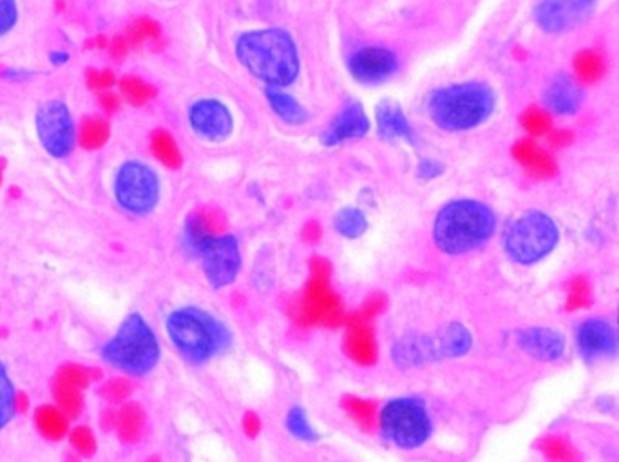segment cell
<instances>
[{
    "instance_id": "cell-33",
    "label": "cell",
    "mask_w": 619,
    "mask_h": 462,
    "mask_svg": "<svg viewBox=\"0 0 619 462\" xmlns=\"http://www.w3.org/2000/svg\"><path fill=\"white\" fill-rule=\"evenodd\" d=\"M160 35H162V28L156 20L138 19L134 20L133 24L127 28L125 39H127L131 48H138L147 40L153 42V40L160 39Z\"/></svg>"
},
{
    "instance_id": "cell-7",
    "label": "cell",
    "mask_w": 619,
    "mask_h": 462,
    "mask_svg": "<svg viewBox=\"0 0 619 462\" xmlns=\"http://www.w3.org/2000/svg\"><path fill=\"white\" fill-rule=\"evenodd\" d=\"M560 231L545 212L529 211L516 218L505 232L504 247L511 260L533 265L554 251Z\"/></svg>"
},
{
    "instance_id": "cell-48",
    "label": "cell",
    "mask_w": 619,
    "mask_h": 462,
    "mask_svg": "<svg viewBox=\"0 0 619 462\" xmlns=\"http://www.w3.org/2000/svg\"><path fill=\"white\" fill-rule=\"evenodd\" d=\"M319 238H321V227H319V223H306V227L303 229V240L308 241V243H314V241L319 240Z\"/></svg>"
},
{
    "instance_id": "cell-21",
    "label": "cell",
    "mask_w": 619,
    "mask_h": 462,
    "mask_svg": "<svg viewBox=\"0 0 619 462\" xmlns=\"http://www.w3.org/2000/svg\"><path fill=\"white\" fill-rule=\"evenodd\" d=\"M368 129H370V122L364 115L362 107L352 102L337 115L334 124L324 136V142L326 145L343 144L346 140L361 138L368 133Z\"/></svg>"
},
{
    "instance_id": "cell-25",
    "label": "cell",
    "mask_w": 619,
    "mask_h": 462,
    "mask_svg": "<svg viewBox=\"0 0 619 462\" xmlns=\"http://www.w3.org/2000/svg\"><path fill=\"white\" fill-rule=\"evenodd\" d=\"M78 144L87 151L102 149L111 136V126L102 116H87L82 120L80 129L77 131Z\"/></svg>"
},
{
    "instance_id": "cell-12",
    "label": "cell",
    "mask_w": 619,
    "mask_h": 462,
    "mask_svg": "<svg viewBox=\"0 0 619 462\" xmlns=\"http://www.w3.org/2000/svg\"><path fill=\"white\" fill-rule=\"evenodd\" d=\"M198 254L203 260L207 281L214 289L227 287L236 280L241 269V254L236 238L223 234L220 238L205 243Z\"/></svg>"
},
{
    "instance_id": "cell-10",
    "label": "cell",
    "mask_w": 619,
    "mask_h": 462,
    "mask_svg": "<svg viewBox=\"0 0 619 462\" xmlns=\"http://www.w3.org/2000/svg\"><path fill=\"white\" fill-rule=\"evenodd\" d=\"M40 145L55 160H64L77 144V129L66 102L48 100L35 115Z\"/></svg>"
},
{
    "instance_id": "cell-9",
    "label": "cell",
    "mask_w": 619,
    "mask_h": 462,
    "mask_svg": "<svg viewBox=\"0 0 619 462\" xmlns=\"http://www.w3.org/2000/svg\"><path fill=\"white\" fill-rule=\"evenodd\" d=\"M115 198L124 211L145 216L160 200V180L149 165L125 162L115 178Z\"/></svg>"
},
{
    "instance_id": "cell-13",
    "label": "cell",
    "mask_w": 619,
    "mask_h": 462,
    "mask_svg": "<svg viewBox=\"0 0 619 462\" xmlns=\"http://www.w3.org/2000/svg\"><path fill=\"white\" fill-rule=\"evenodd\" d=\"M350 71L362 84H381L397 71V57L390 49L368 46L353 53Z\"/></svg>"
},
{
    "instance_id": "cell-16",
    "label": "cell",
    "mask_w": 619,
    "mask_h": 462,
    "mask_svg": "<svg viewBox=\"0 0 619 462\" xmlns=\"http://www.w3.org/2000/svg\"><path fill=\"white\" fill-rule=\"evenodd\" d=\"M227 231V218L225 214L216 207H200L192 212L187 220V240L191 245L192 251L200 252L205 243H209L214 238H220Z\"/></svg>"
},
{
    "instance_id": "cell-39",
    "label": "cell",
    "mask_w": 619,
    "mask_h": 462,
    "mask_svg": "<svg viewBox=\"0 0 619 462\" xmlns=\"http://www.w3.org/2000/svg\"><path fill=\"white\" fill-rule=\"evenodd\" d=\"M86 77L89 89L98 93L111 91V87H115L116 84L115 73L111 69H89Z\"/></svg>"
},
{
    "instance_id": "cell-44",
    "label": "cell",
    "mask_w": 619,
    "mask_h": 462,
    "mask_svg": "<svg viewBox=\"0 0 619 462\" xmlns=\"http://www.w3.org/2000/svg\"><path fill=\"white\" fill-rule=\"evenodd\" d=\"M129 42L125 37H115V39L109 42V53L113 55V57L118 58V60H122V58L129 53Z\"/></svg>"
},
{
    "instance_id": "cell-18",
    "label": "cell",
    "mask_w": 619,
    "mask_h": 462,
    "mask_svg": "<svg viewBox=\"0 0 619 462\" xmlns=\"http://www.w3.org/2000/svg\"><path fill=\"white\" fill-rule=\"evenodd\" d=\"M391 356H393L395 365L402 366V368H413V366H422L431 361H437L433 336L410 334V336L400 337L391 348Z\"/></svg>"
},
{
    "instance_id": "cell-24",
    "label": "cell",
    "mask_w": 619,
    "mask_h": 462,
    "mask_svg": "<svg viewBox=\"0 0 619 462\" xmlns=\"http://www.w3.org/2000/svg\"><path fill=\"white\" fill-rule=\"evenodd\" d=\"M437 361L448 357L466 356L473 345L471 332L460 323H451L440 334L433 336Z\"/></svg>"
},
{
    "instance_id": "cell-37",
    "label": "cell",
    "mask_w": 619,
    "mask_h": 462,
    "mask_svg": "<svg viewBox=\"0 0 619 462\" xmlns=\"http://www.w3.org/2000/svg\"><path fill=\"white\" fill-rule=\"evenodd\" d=\"M386 308V298L382 294H372L370 298L362 301L361 308L353 312L350 318H346V323H370L373 318L381 316Z\"/></svg>"
},
{
    "instance_id": "cell-42",
    "label": "cell",
    "mask_w": 619,
    "mask_h": 462,
    "mask_svg": "<svg viewBox=\"0 0 619 462\" xmlns=\"http://www.w3.org/2000/svg\"><path fill=\"white\" fill-rule=\"evenodd\" d=\"M98 102H100V107L104 109L105 115H115L116 111L120 109V97L115 95L113 91H104V93H100V97H98Z\"/></svg>"
},
{
    "instance_id": "cell-2",
    "label": "cell",
    "mask_w": 619,
    "mask_h": 462,
    "mask_svg": "<svg viewBox=\"0 0 619 462\" xmlns=\"http://www.w3.org/2000/svg\"><path fill=\"white\" fill-rule=\"evenodd\" d=\"M495 227V214L487 205L475 200H457L437 214L433 238L440 251L464 254L486 243Z\"/></svg>"
},
{
    "instance_id": "cell-45",
    "label": "cell",
    "mask_w": 619,
    "mask_h": 462,
    "mask_svg": "<svg viewBox=\"0 0 619 462\" xmlns=\"http://www.w3.org/2000/svg\"><path fill=\"white\" fill-rule=\"evenodd\" d=\"M243 430L250 437H256L259 434V430H261V421H259L258 415L248 412L245 415V419H243Z\"/></svg>"
},
{
    "instance_id": "cell-35",
    "label": "cell",
    "mask_w": 619,
    "mask_h": 462,
    "mask_svg": "<svg viewBox=\"0 0 619 462\" xmlns=\"http://www.w3.org/2000/svg\"><path fill=\"white\" fill-rule=\"evenodd\" d=\"M286 426H288V430H290V434L297 437V439H301V441H317L319 439V435L315 432L314 428H312V424L308 421V417H306V412L303 408H292L290 410V414L286 417Z\"/></svg>"
},
{
    "instance_id": "cell-40",
    "label": "cell",
    "mask_w": 619,
    "mask_h": 462,
    "mask_svg": "<svg viewBox=\"0 0 619 462\" xmlns=\"http://www.w3.org/2000/svg\"><path fill=\"white\" fill-rule=\"evenodd\" d=\"M19 22L17 0H0V37L8 35Z\"/></svg>"
},
{
    "instance_id": "cell-47",
    "label": "cell",
    "mask_w": 619,
    "mask_h": 462,
    "mask_svg": "<svg viewBox=\"0 0 619 462\" xmlns=\"http://www.w3.org/2000/svg\"><path fill=\"white\" fill-rule=\"evenodd\" d=\"M140 423H142V421H140V415H138V412H129V414H127V417H125V434L127 435H136V432H138V428H140Z\"/></svg>"
},
{
    "instance_id": "cell-11",
    "label": "cell",
    "mask_w": 619,
    "mask_h": 462,
    "mask_svg": "<svg viewBox=\"0 0 619 462\" xmlns=\"http://www.w3.org/2000/svg\"><path fill=\"white\" fill-rule=\"evenodd\" d=\"M598 0H540L534 20L547 33H565L591 19Z\"/></svg>"
},
{
    "instance_id": "cell-34",
    "label": "cell",
    "mask_w": 619,
    "mask_h": 462,
    "mask_svg": "<svg viewBox=\"0 0 619 462\" xmlns=\"http://www.w3.org/2000/svg\"><path fill=\"white\" fill-rule=\"evenodd\" d=\"M551 116L547 111H543L540 107H529L525 109L522 115V127L527 131V135L545 136L551 133Z\"/></svg>"
},
{
    "instance_id": "cell-29",
    "label": "cell",
    "mask_w": 619,
    "mask_h": 462,
    "mask_svg": "<svg viewBox=\"0 0 619 462\" xmlns=\"http://www.w3.org/2000/svg\"><path fill=\"white\" fill-rule=\"evenodd\" d=\"M151 149L154 156L169 169H178L181 165V151L176 140L167 131L158 129L151 138Z\"/></svg>"
},
{
    "instance_id": "cell-3",
    "label": "cell",
    "mask_w": 619,
    "mask_h": 462,
    "mask_svg": "<svg viewBox=\"0 0 619 462\" xmlns=\"http://www.w3.org/2000/svg\"><path fill=\"white\" fill-rule=\"evenodd\" d=\"M160 341L142 314L133 312L120 323L115 336L102 347V359L129 376L151 374L160 363Z\"/></svg>"
},
{
    "instance_id": "cell-5",
    "label": "cell",
    "mask_w": 619,
    "mask_h": 462,
    "mask_svg": "<svg viewBox=\"0 0 619 462\" xmlns=\"http://www.w3.org/2000/svg\"><path fill=\"white\" fill-rule=\"evenodd\" d=\"M495 109V93L480 82H466L439 89L429 113L437 126L446 131H467L484 124Z\"/></svg>"
},
{
    "instance_id": "cell-27",
    "label": "cell",
    "mask_w": 619,
    "mask_h": 462,
    "mask_svg": "<svg viewBox=\"0 0 619 462\" xmlns=\"http://www.w3.org/2000/svg\"><path fill=\"white\" fill-rule=\"evenodd\" d=\"M17 415V388L8 366L0 359V430H4Z\"/></svg>"
},
{
    "instance_id": "cell-19",
    "label": "cell",
    "mask_w": 619,
    "mask_h": 462,
    "mask_svg": "<svg viewBox=\"0 0 619 462\" xmlns=\"http://www.w3.org/2000/svg\"><path fill=\"white\" fill-rule=\"evenodd\" d=\"M545 104L556 115L571 116L580 111L583 91L569 75H558L545 91Z\"/></svg>"
},
{
    "instance_id": "cell-46",
    "label": "cell",
    "mask_w": 619,
    "mask_h": 462,
    "mask_svg": "<svg viewBox=\"0 0 619 462\" xmlns=\"http://www.w3.org/2000/svg\"><path fill=\"white\" fill-rule=\"evenodd\" d=\"M549 142L554 145V147H563V145H569L572 142L571 131H553V133H549Z\"/></svg>"
},
{
    "instance_id": "cell-43",
    "label": "cell",
    "mask_w": 619,
    "mask_h": 462,
    "mask_svg": "<svg viewBox=\"0 0 619 462\" xmlns=\"http://www.w3.org/2000/svg\"><path fill=\"white\" fill-rule=\"evenodd\" d=\"M33 77V73L28 69L6 68L0 69V78L8 80V82H26Z\"/></svg>"
},
{
    "instance_id": "cell-22",
    "label": "cell",
    "mask_w": 619,
    "mask_h": 462,
    "mask_svg": "<svg viewBox=\"0 0 619 462\" xmlns=\"http://www.w3.org/2000/svg\"><path fill=\"white\" fill-rule=\"evenodd\" d=\"M346 354L357 365H375L377 361V341L370 323H348L346 341H344Z\"/></svg>"
},
{
    "instance_id": "cell-28",
    "label": "cell",
    "mask_w": 619,
    "mask_h": 462,
    "mask_svg": "<svg viewBox=\"0 0 619 462\" xmlns=\"http://www.w3.org/2000/svg\"><path fill=\"white\" fill-rule=\"evenodd\" d=\"M267 98L272 109L288 124H303L305 122L306 111L296 98L286 95L276 87H268Z\"/></svg>"
},
{
    "instance_id": "cell-8",
    "label": "cell",
    "mask_w": 619,
    "mask_h": 462,
    "mask_svg": "<svg viewBox=\"0 0 619 462\" xmlns=\"http://www.w3.org/2000/svg\"><path fill=\"white\" fill-rule=\"evenodd\" d=\"M381 428L388 441L404 450L422 446L433 430L426 406L411 397L393 399L382 408Z\"/></svg>"
},
{
    "instance_id": "cell-38",
    "label": "cell",
    "mask_w": 619,
    "mask_h": 462,
    "mask_svg": "<svg viewBox=\"0 0 619 462\" xmlns=\"http://www.w3.org/2000/svg\"><path fill=\"white\" fill-rule=\"evenodd\" d=\"M591 301L592 292L589 281L585 280L583 276L572 278L571 283H569V294H567V308L578 310V308L589 307Z\"/></svg>"
},
{
    "instance_id": "cell-49",
    "label": "cell",
    "mask_w": 619,
    "mask_h": 462,
    "mask_svg": "<svg viewBox=\"0 0 619 462\" xmlns=\"http://www.w3.org/2000/svg\"><path fill=\"white\" fill-rule=\"evenodd\" d=\"M49 60H51V64H55V66H64L69 62V55H67L66 51H53L51 55H49Z\"/></svg>"
},
{
    "instance_id": "cell-14",
    "label": "cell",
    "mask_w": 619,
    "mask_h": 462,
    "mask_svg": "<svg viewBox=\"0 0 619 462\" xmlns=\"http://www.w3.org/2000/svg\"><path fill=\"white\" fill-rule=\"evenodd\" d=\"M191 126L203 138L220 142L232 131V116L218 100H200L191 107Z\"/></svg>"
},
{
    "instance_id": "cell-4",
    "label": "cell",
    "mask_w": 619,
    "mask_h": 462,
    "mask_svg": "<svg viewBox=\"0 0 619 462\" xmlns=\"http://www.w3.org/2000/svg\"><path fill=\"white\" fill-rule=\"evenodd\" d=\"M167 332L174 347L191 363H205L229 347L230 334L220 319L201 308L174 310L167 318Z\"/></svg>"
},
{
    "instance_id": "cell-30",
    "label": "cell",
    "mask_w": 619,
    "mask_h": 462,
    "mask_svg": "<svg viewBox=\"0 0 619 462\" xmlns=\"http://www.w3.org/2000/svg\"><path fill=\"white\" fill-rule=\"evenodd\" d=\"M343 406L353 421L364 430H372L377 423V406L373 401L350 395V397H344Z\"/></svg>"
},
{
    "instance_id": "cell-17",
    "label": "cell",
    "mask_w": 619,
    "mask_h": 462,
    "mask_svg": "<svg viewBox=\"0 0 619 462\" xmlns=\"http://www.w3.org/2000/svg\"><path fill=\"white\" fill-rule=\"evenodd\" d=\"M518 345L538 361H558L565 354V339L553 328H527L518 334Z\"/></svg>"
},
{
    "instance_id": "cell-20",
    "label": "cell",
    "mask_w": 619,
    "mask_h": 462,
    "mask_svg": "<svg viewBox=\"0 0 619 462\" xmlns=\"http://www.w3.org/2000/svg\"><path fill=\"white\" fill-rule=\"evenodd\" d=\"M513 156H515L516 162L522 165L525 171L534 178L549 180V178H553L554 174L558 173V167H556L553 156L549 154V151H545L540 145L533 142L531 138L518 140L513 145Z\"/></svg>"
},
{
    "instance_id": "cell-32",
    "label": "cell",
    "mask_w": 619,
    "mask_h": 462,
    "mask_svg": "<svg viewBox=\"0 0 619 462\" xmlns=\"http://www.w3.org/2000/svg\"><path fill=\"white\" fill-rule=\"evenodd\" d=\"M120 93L131 106H145L153 100L156 91L154 87L138 77H124L120 80Z\"/></svg>"
},
{
    "instance_id": "cell-50",
    "label": "cell",
    "mask_w": 619,
    "mask_h": 462,
    "mask_svg": "<svg viewBox=\"0 0 619 462\" xmlns=\"http://www.w3.org/2000/svg\"><path fill=\"white\" fill-rule=\"evenodd\" d=\"M2 171H4V162H0V180H2Z\"/></svg>"
},
{
    "instance_id": "cell-31",
    "label": "cell",
    "mask_w": 619,
    "mask_h": 462,
    "mask_svg": "<svg viewBox=\"0 0 619 462\" xmlns=\"http://www.w3.org/2000/svg\"><path fill=\"white\" fill-rule=\"evenodd\" d=\"M334 223L335 229L339 234H343L344 238H359L368 229L366 216L353 207H346L343 211L337 212Z\"/></svg>"
},
{
    "instance_id": "cell-6",
    "label": "cell",
    "mask_w": 619,
    "mask_h": 462,
    "mask_svg": "<svg viewBox=\"0 0 619 462\" xmlns=\"http://www.w3.org/2000/svg\"><path fill=\"white\" fill-rule=\"evenodd\" d=\"M332 267L324 258H314L310 263V280L306 283L303 296L292 307V318L301 327H337L344 316L343 301L335 294L330 283Z\"/></svg>"
},
{
    "instance_id": "cell-15",
    "label": "cell",
    "mask_w": 619,
    "mask_h": 462,
    "mask_svg": "<svg viewBox=\"0 0 619 462\" xmlns=\"http://www.w3.org/2000/svg\"><path fill=\"white\" fill-rule=\"evenodd\" d=\"M581 356L587 361L609 357L618 350V337L607 321L600 318L583 321L576 330Z\"/></svg>"
},
{
    "instance_id": "cell-1",
    "label": "cell",
    "mask_w": 619,
    "mask_h": 462,
    "mask_svg": "<svg viewBox=\"0 0 619 462\" xmlns=\"http://www.w3.org/2000/svg\"><path fill=\"white\" fill-rule=\"evenodd\" d=\"M236 53L254 77L270 86H288L299 73L296 44L283 29H259L241 35Z\"/></svg>"
},
{
    "instance_id": "cell-36",
    "label": "cell",
    "mask_w": 619,
    "mask_h": 462,
    "mask_svg": "<svg viewBox=\"0 0 619 462\" xmlns=\"http://www.w3.org/2000/svg\"><path fill=\"white\" fill-rule=\"evenodd\" d=\"M542 452L549 461L576 462V452L571 444L562 437H547L543 439Z\"/></svg>"
},
{
    "instance_id": "cell-41",
    "label": "cell",
    "mask_w": 619,
    "mask_h": 462,
    "mask_svg": "<svg viewBox=\"0 0 619 462\" xmlns=\"http://www.w3.org/2000/svg\"><path fill=\"white\" fill-rule=\"evenodd\" d=\"M444 171V167L437 162V160H422L419 164V169H417V173H419L420 178H424V180H433V178H437Z\"/></svg>"
},
{
    "instance_id": "cell-26",
    "label": "cell",
    "mask_w": 619,
    "mask_h": 462,
    "mask_svg": "<svg viewBox=\"0 0 619 462\" xmlns=\"http://www.w3.org/2000/svg\"><path fill=\"white\" fill-rule=\"evenodd\" d=\"M605 58L594 49H583L574 57V73L581 84H596L605 75Z\"/></svg>"
},
{
    "instance_id": "cell-23",
    "label": "cell",
    "mask_w": 619,
    "mask_h": 462,
    "mask_svg": "<svg viewBox=\"0 0 619 462\" xmlns=\"http://www.w3.org/2000/svg\"><path fill=\"white\" fill-rule=\"evenodd\" d=\"M377 124L379 135L386 140H408L415 142L413 129H411L406 116L402 113L399 104H393L390 100L382 102L377 109Z\"/></svg>"
}]
</instances>
